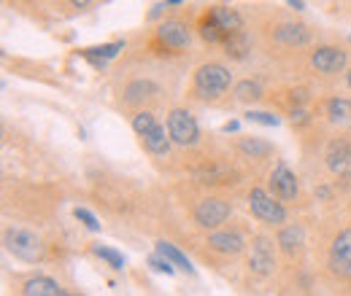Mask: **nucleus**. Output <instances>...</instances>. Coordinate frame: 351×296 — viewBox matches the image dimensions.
Listing matches in <instances>:
<instances>
[{"mask_svg":"<svg viewBox=\"0 0 351 296\" xmlns=\"http://www.w3.org/2000/svg\"><path fill=\"white\" fill-rule=\"evenodd\" d=\"M232 84V76L224 65H217V62H208L203 68H197L195 73V89L200 97H221L227 89Z\"/></svg>","mask_w":351,"mask_h":296,"instance_id":"nucleus-1","label":"nucleus"},{"mask_svg":"<svg viewBox=\"0 0 351 296\" xmlns=\"http://www.w3.org/2000/svg\"><path fill=\"white\" fill-rule=\"evenodd\" d=\"M3 243H5V251H8V254H14L16 258H22V261H38V258L44 256L41 240H38L33 232L19 229V226L5 229Z\"/></svg>","mask_w":351,"mask_h":296,"instance_id":"nucleus-2","label":"nucleus"},{"mask_svg":"<svg viewBox=\"0 0 351 296\" xmlns=\"http://www.w3.org/2000/svg\"><path fill=\"white\" fill-rule=\"evenodd\" d=\"M132 129L141 135L143 146H146L152 154H168V148H171V135L165 137V129L154 122L152 113H146V111H143V113H135Z\"/></svg>","mask_w":351,"mask_h":296,"instance_id":"nucleus-3","label":"nucleus"},{"mask_svg":"<svg viewBox=\"0 0 351 296\" xmlns=\"http://www.w3.org/2000/svg\"><path fill=\"white\" fill-rule=\"evenodd\" d=\"M168 135L178 146H195L197 137H200V129H197V122H195V116L189 111L176 108L168 116Z\"/></svg>","mask_w":351,"mask_h":296,"instance_id":"nucleus-4","label":"nucleus"},{"mask_svg":"<svg viewBox=\"0 0 351 296\" xmlns=\"http://www.w3.org/2000/svg\"><path fill=\"white\" fill-rule=\"evenodd\" d=\"M249 208L252 213L257 215V218H263L267 224H284L287 221V211L267 194L263 189H252V194H249Z\"/></svg>","mask_w":351,"mask_h":296,"instance_id":"nucleus-5","label":"nucleus"},{"mask_svg":"<svg viewBox=\"0 0 351 296\" xmlns=\"http://www.w3.org/2000/svg\"><path fill=\"white\" fill-rule=\"evenodd\" d=\"M230 213L232 211H230V205L224 200H203L195 208V221L203 229H217V226H221L230 218Z\"/></svg>","mask_w":351,"mask_h":296,"instance_id":"nucleus-6","label":"nucleus"},{"mask_svg":"<svg viewBox=\"0 0 351 296\" xmlns=\"http://www.w3.org/2000/svg\"><path fill=\"white\" fill-rule=\"evenodd\" d=\"M330 267L343 275V278H351V229L341 232L330 248Z\"/></svg>","mask_w":351,"mask_h":296,"instance_id":"nucleus-7","label":"nucleus"},{"mask_svg":"<svg viewBox=\"0 0 351 296\" xmlns=\"http://www.w3.org/2000/svg\"><path fill=\"white\" fill-rule=\"evenodd\" d=\"M249 267H252V272H257V275H263V278L273 272V267H276V258H273V243H270L267 237H257V240L252 243Z\"/></svg>","mask_w":351,"mask_h":296,"instance_id":"nucleus-8","label":"nucleus"},{"mask_svg":"<svg viewBox=\"0 0 351 296\" xmlns=\"http://www.w3.org/2000/svg\"><path fill=\"white\" fill-rule=\"evenodd\" d=\"M311 62L319 73H338V70L346 68V51H341L335 46H322V49L313 51Z\"/></svg>","mask_w":351,"mask_h":296,"instance_id":"nucleus-9","label":"nucleus"},{"mask_svg":"<svg viewBox=\"0 0 351 296\" xmlns=\"http://www.w3.org/2000/svg\"><path fill=\"white\" fill-rule=\"evenodd\" d=\"M157 38L165 43L168 49H186L189 41H192V38H189L186 25H181V22H176V19H168V22H162V25H160Z\"/></svg>","mask_w":351,"mask_h":296,"instance_id":"nucleus-10","label":"nucleus"},{"mask_svg":"<svg viewBox=\"0 0 351 296\" xmlns=\"http://www.w3.org/2000/svg\"><path fill=\"white\" fill-rule=\"evenodd\" d=\"M270 186L281 200H295L298 197V178L289 172L287 165H276L273 175H270Z\"/></svg>","mask_w":351,"mask_h":296,"instance_id":"nucleus-11","label":"nucleus"},{"mask_svg":"<svg viewBox=\"0 0 351 296\" xmlns=\"http://www.w3.org/2000/svg\"><path fill=\"white\" fill-rule=\"evenodd\" d=\"M327 167L341 178H351V146L349 143H332L327 151Z\"/></svg>","mask_w":351,"mask_h":296,"instance_id":"nucleus-12","label":"nucleus"},{"mask_svg":"<svg viewBox=\"0 0 351 296\" xmlns=\"http://www.w3.org/2000/svg\"><path fill=\"white\" fill-rule=\"evenodd\" d=\"M208 245L214 248V251H219V254H227V256H238L243 251V237L238 234V232H214L211 237H208Z\"/></svg>","mask_w":351,"mask_h":296,"instance_id":"nucleus-13","label":"nucleus"},{"mask_svg":"<svg viewBox=\"0 0 351 296\" xmlns=\"http://www.w3.org/2000/svg\"><path fill=\"white\" fill-rule=\"evenodd\" d=\"M276 41H281L284 46H306L311 41V33H308L306 25H295V22H287V25H278L276 30Z\"/></svg>","mask_w":351,"mask_h":296,"instance_id":"nucleus-14","label":"nucleus"},{"mask_svg":"<svg viewBox=\"0 0 351 296\" xmlns=\"http://www.w3.org/2000/svg\"><path fill=\"white\" fill-rule=\"evenodd\" d=\"M208 19H214L227 36L235 33V30H243V19H241V14H238L235 8H227V5H214V8L208 11Z\"/></svg>","mask_w":351,"mask_h":296,"instance_id":"nucleus-15","label":"nucleus"},{"mask_svg":"<svg viewBox=\"0 0 351 296\" xmlns=\"http://www.w3.org/2000/svg\"><path fill=\"white\" fill-rule=\"evenodd\" d=\"M25 296H65V288L51 278H33L22 288Z\"/></svg>","mask_w":351,"mask_h":296,"instance_id":"nucleus-16","label":"nucleus"},{"mask_svg":"<svg viewBox=\"0 0 351 296\" xmlns=\"http://www.w3.org/2000/svg\"><path fill=\"white\" fill-rule=\"evenodd\" d=\"M221 43H224V54H227V57H232V59H243V57L252 51V38H249L243 30L230 33Z\"/></svg>","mask_w":351,"mask_h":296,"instance_id":"nucleus-17","label":"nucleus"},{"mask_svg":"<svg viewBox=\"0 0 351 296\" xmlns=\"http://www.w3.org/2000/svg\"><path fill=\"white\" fill-rule=\"evenodd\" d=\"M278 245H281L284 254L300 251V248L306 245V232H303V226H284L281 234H278Z\"/></svg>","mask_w":351,"mask_h":296,"instance_id":"nucleus-18","label":"nucleus"},{"mask_svg":"<svg viewBox=\"0 0 351 296\" xmlns=\"http://www.w3.org/2000/svg\"><path fill=\"white\" fill-rule=\"evenodd\" d=\"M122 46H125V43L117 41V43H106V46H95V49H84V57H89L95 65H103L106 59L117 57V54L122 51Z\"/></svg>","mask_w":351,"mask_h":296,"instance_id":"nucleus-19","label":"nucleus"},{"mask_svg":"<svg viewBox=\"0 0 351 296\" xmlns=\"http://www.w3.org/2000/svg\"><path fill=\"white\" fill-rule=\"evenodd\" d=\"M154 92H157V86L152 84V81H132V84H128V89H125V100H128V103H141V100L152 97Z\"/></svg>","mask_w":351,"mask_h":296,"instance_id":"nucleus-20","label":"nucleus"},{"mask_svg":"<svg viewBox=\"0 0 351 296\" xmlns=\"http://www.w3.org/2000/svg\"><path fill=\"white\" fill-rule=\"evenodd\" d=\"M241 151H243L246 157H252V159H263L273 148H270L267 143H263V140H257V137H243V140H241Z\"/></svg>","mask_w":351,"mask_h":296,"instance_id":"nucleus-21","label":"nucleus"},{"mask_svg":"<svg viewBox=\"0 0 351 296\" xmlns=\"http://www.w3.org/2000/svg\"><path fill=\"white\" fill-rule=\"evenodd\" d=\"M157 254H162L165 258H171V261H173L176 267H181V269L192 272V264H189V258H186V256L181 254L178 248H173L171 243H165V240H162V243H157Z\"/></svg>","mask_w":351,"mask_h":296,"instance_id":"nucleus-22","label":"nucleus"},{"mask_svg":"<svg viewBox=\"0 0 351 296\" xmlns=\"http://www.w3.org/2000/svg\"><path fill=\"white\" fill-rule=\"evenodd\" d=\"M235 97L241 103H254V100L263 97V89H260V84H254V81H241V84L235 86Z\"/></svg>","mask_w":351,"mask_h":296,"instance_id":"nucleus-23","label":"nucleus"},{"mask_svg":"<svg viewBox=\"0 0 351 296\" xmlns=\"http://www.w3.org/2000/svg\"><path fill=\"white\" fill-rule=\"evenodd\" d=\"M327 113L332 122H346V119H351V103L349 100H330Z\"/></svg>","mask_w":351,"mask_h":296,"instance_id":"nucleus-24","label":"nucleus"},{"mask_svg":"<svg viewBox=\"0 0 351 296\" xmlns=\"http://www.w3.org/2000/svg\"><path fill=\"white\" fill-rule=\"evenodd\" d=\"M200 38H203V41H208V43H219V41L227 38V33L221 30L214 19H206V22L200 25Z\"/></svg>","mask_w":351,"mask_h":296,"instance_id":"nucleus-25","label":"nucleus"},{"mask_svg":"<svg viewBox=\"0 0 351 296\" xmlns=\"http://www.w3.org/2000/svg\"><path fill=\"white\" fill-rule=\"evenodd\" d=\"M92 254L100 256L103 261H108V267H111V269H122V267H125L122 254H117V251H111V248H106V245H95V248H92Z\"/></svg>","mask_w":351,"mask_h":296,"instance_id":"nucleus-26","label":"nucleus"},{"mask_svg":"<svg viewBox=\"0 0 351 296\" xmlns=\"http://www.w3.org/2000/svg\"><path fill=\"white\" fill-rule=\"evenodd\" d=\"M149 267L154 269V272H162V275H173L176 272V264L171 261V258H165V256H152L149 258Z\"/></svg>","mask_w":351,"mask_h":296,"instance_id":"nucleus-27","label":"nucleus"},{"mask_svg":"<svg viewBox=\"0 0 351 296\" xmlns=\"http://www.w3.org/2000/svg\"><path fill=\"white\" fill-rule=\"evenodd\" d=\"M246 119H249V122H254V124H265V127H278V116L265 113V111H249V113H246Z\"/></svg>","mask_w":351,"mask_h":296,"instance_id":"nucleus-28","label":"nucleus"},{"mask_svg":"<svg viewBox=\"0 0 351 296\" xmlns=\"http://www.w3.org/2000/svg\"><path fill=\"white\" fill-rule=\"evenodd\" d=\"M73 215H76V218H79V221H82V224L87 226L89 232H97V229H100L97 218H95V215H92V213H89L87 208H76V211H73Z\"/></svg>","mask_w":351,"mask_h":296,"instance_id":"nucleus-29","label":"nucleus"},{"mask_svg":"<svg viewBox=\"0 0 351 296\" xmlns=\"http://www.w3.org/2000/svg\"><path fill=\"white\" fill-rule=\"evenodd\" d=\"M292 122H298V124H306L308 113H306V111H292Z\"/></svg>","mask_w":351,"mask_h":296,"instance_id":"nucleus-30","label":"nucleus"},{"mask_svg":"<svg viewBox=\"0 0 351 296\" xmlns=\"http://www.w3.org/2000/svg\"><path fill=\"white\" fill-rule=\"evenodd\" d=\"M162 8H165V3H157V5H152V11H149V19H157V16L162 14Z\"/></svg>","mask_w":351,"mask_h":296,"instance_id":"nucleus-31","label":"nucleus"},{"mask_svg":"<svg viewBox=\"0 0 351 296\" xmlns=\"http://www.w3.org/2000/svg\"><path fill=\"white\" fill-rule=\"evenodd\" d=\"M287 3H289V8H295V11H303V8H306L303 0H287Z\"/></svg>","mask_w":351,"mask_h":296,"instance_id":"nucleus-32","label":"nucleus"},{"mask_svg":"<svg viewBox=\"0 0 351 296\" xmlns=\"http://www.w3.org/2000/svg\"><path fill=\"white\" fill-rule=\"evenodd\" d=\"M68 3H71L73 8H87V5L92 3V0H68Z\"/></svg>","mask_w":351,"mask_h":296,"instance_id":"nucleus-33","label":"nucleus"},{"mask_svg":"<svg viewBox=\"0 0 351 296\" xmlns=\"http://www.w3.org/2000/svg\"><path fill=\"white\" fill-rule=\"evenodd\" d=\"M238 129V122H230V124H224V132H235Z\"/></svg>","mask_w":351,"mask_h":296,"instance_id":"nucleus-34","label":"nucleus"},{"mask_svg":"<svg viewBox=\"0 0 351 296\" xmlns=\"http://www.w3.org/2000/svg\"><path fill=\"white\" fill-rule=\"evenodd\" d=\"M165 3H168V5H181L184 0H165Z\"/></svg>","mask_w":351,"mask_h":296,"instance_id":"nucleus-35","label":"nucleus"},{"mask_svg":"<svg viewBox=\"0 0 351 296\" xmlns=\"http://www.w3.org/2000/svg\"><path fill=\"white\" fill-rule=\"evenodd\" d=\"M346 81H349V86H351V70H349V76H346Z\"/></svg>","mask_w":351,"mask_h":296,"instance_id":"nucleus-36","label":"nucleus"}]
</instances>
